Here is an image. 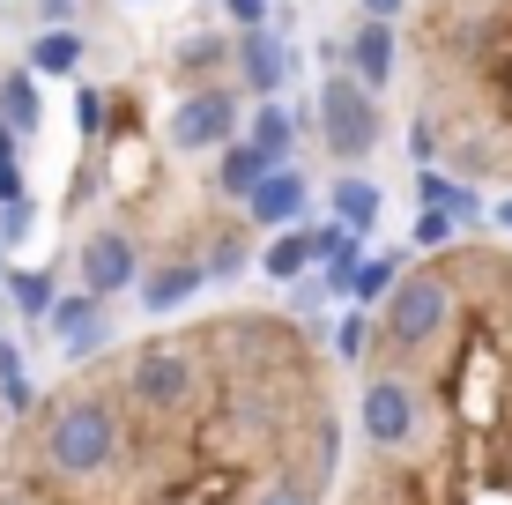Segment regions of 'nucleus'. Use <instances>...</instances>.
Returning a JSON list of instances; mask_svg holds the SVG:
<instances>
[{"mask_svg": "<svg viewBox=\"0 0 512 505\" xmlns=\"http://www.w3.org/2000/svg\"><path fill=\"white\" fill-rule=\"evenodd\" d=\"M0 290H8V305L23 312L30 327H45L52 305H60V275H52V268H8V275H0Z\"/></svg>", "mask_w": 512, "mask_h": 505, "instance_id": "nucleus-16", "label": "nucleus"}, {"mask_svg": "<svg viewBox=\"0 0 512 505\" xmlns=\"http://www.w3.org/2000/svg\"><path fill=\"white\" fill-rule=\"evenodd\" d=\"M223 15H231V38L238 30H268V0H223Z\"/></svg>", "mask_w": 512, "mask_h": 505, "instance_id": "nucleus-29", "label": "nucleus"}, {"mask_svg": "<svg viewBox=\"0 0 512 505\" xmlns=\"http://www.w3.org/2000/svg\"><path fill=\"white\" fill-rule=\"evenodd\" d=\"M320 268V246H312V223H297V231H275L268 246H260V275L282 290H297L305 275Z\"/></svg>", "mask_w": 512, "mask_h": 505, "instance_id": "nucleus-13", "label": "nucleus"}, {"mask_svg": "<svg viewBox=\"0 0 512 505\" xmlns=\"http://www.w3.org/2000/svg\"><path fill=\"white\" fill-rule=\"evenodd\" d=\"M297 134H305V104H290V97H260L245 112V142L268 164H297Z\"/></svg>", "mask_w": 512, "mask_h": 505, "instance_id": "nucleus-12", "label": "nucleus"}, {"mask_svg": "<svg viewBox=\"0 0 512 505\" xmlns=\"http://www.w3.org/2000/svg\"><path fill=\"white\" fill-rule=\"evenodd\" d=\"M8 201H30V186H23V142L0 127V208Z\"/></svg>", "mask_w": 512, "mask_h": 505, "instance_id": "nucleus-24", "label": "nucleus"}, {"mask_svg": "<svg viewBox=\"0 0 512 505\" xmlns=\"http://www.w3.org/2000/svg\"><path fill=\"white\" fill-rule=\"evenodd\" d=\"M171 149L179 156H223L245 134V104L231 82H201V90H179L171 97V119H164Z\"/></svg>", "mask_w": 512, "mask_h": 505, "instance_id": "nucleus-5", "label": "nucleus"}, {"mask_svg": "<svg viewBox=\"0 0 512 505\" xmlns=\"http://www.w3.org/2000/svg\"><path fill=\"white\" fill-rule=\"evenodd\" d=\"M75 275H82V290L90 298H127V290L141 283V238L127 231V223H104V231L82 238V253H75Z\"/></svg>", "mask_w": 512, "mask_h": 505, "instance_id": "nucleus-7", "label": "nucleus"}, {"mask_svg": "<svg viewBox=\"0 0 512 505\" xmlns=\"http://www.w3.org/2000/svg\"><path fill=\"white\" fill-rule=\"evenodd\" d=\"M461 268H446V260H423V268H401V283L386 290V305L372 312L379 327V350L386 357H423L438 350V342L453 335V320H461Z\"/></svg>", "mask_w": 512, "mask_h": 505, "instance_id": "nucleus-2", "label": "nucleus"}, {"mask_svg": "<svg viewBox=\"0 0 512 505\" xmlns=\"http://www.w3.org/2000/svg\"><path fill=\"white\" fill-rule=\"evenodd\" d=\"M119 454H127V416L112 409V394H60L45 409L38 431V461L67 483H97L112 476Z\"/></svg>", "mask_w": 512, "mask_h": 505, "instance_id": "nucleus-1", "label": "nucleus"}, {"mask_svg": "<svg viewBox=\"0 0 512 505\" xmlns=\"http://www.w3.org/2000/svg\"><path fill=\"white\" fill-rule=\"evenodd\" d=\"M245 268H253V246H245V238H223V246L208 253V283H238Z\"/></svg>", "mask_w": 512, "mask_h": 505, "instance_id": "nucleus-26", "label": "nucleus"}, {"mask_svg": "<svg viewBox=\"0 0 512 505\" xmlns=\"http://www.w3.org/2000/svg\"><path fill=\"white\" fill-rule=\"evenodd\" d=\"M231 75H238V90L245 97H282V90H290V75H297V38H290V30H238V38H231Z\"/></svg>", "mask_w": 512, "mask_h": 505, "instance_id": "nucleus-8", "label": "nucleus"}, {"mask_svg": "<svg viewBox=\"0 0 512 505\" xmlns=\"http://www.w3.org/2000/svg\"><path fill=\"white\" fill-rule=\"evenodd\" d=\"M327 208H334V223H349L357 238H372V223H379V186H372V179H334Z\"/></svg>", "mask_w": 512, "mask_h": 505, "instance_id": "nucleus-18", "label": "nucleus"}, {"mask_svg": "<svg viewBox=\"0 0 512 505\" xmlns=\"http://www.w3.org/2000/svg\"><path fill=\"white\" fill-rule=\"evenodd\" d=\"M97 112H104V97L90 90V82H82V90H75V127H82V134H97V127H104Z\"/></svg>", "mask_w": 512, "mask_h": 505, "instance_id": "nucleus-30", "label": "nucleus"}, {"mask_svg": "<svg viewBox=\"0 0 512 505\" xmlns=\"http://www.w3.org/2000/svg\"><path fill=\"white\" fill-rule=\"evenodd\" d=\"M401 283V260L394 253H364V268L349 275V305H364V312H379L386 305V290Z\"/></svg>", "mask_w": 512, "mask_h": 505, "instance_id": "nucleus-19", "label": "nucleus"}, {"mask_svg": "<svg viewBox=\"0 0 512 505\" xmlns=\"http://www.w3.org/2000/svg\"><path fill=\"white\" fill-rule=\"evenodd\" d=\"M453 231H461V223H453L446 208H423V216H416V246H446Z\"/></svg>", "mask_w": 512, "mask_h": 505, "instance_id": "nucleus-28", "label": "nucleus"}, {"mask_svg": "<svg viewBox=\"0 0 512 505\" xmlns=\"http://www.w3.org/2000/svg\"><path fill=\"white\" fill-rule=\"evenodd\" d=\"M171 67H179V75L193 82V90H201V82L216 75V67H231V38H179Z\"/></svg>", "mask_w": 512, "mask_h": 505, "instance_id": "nucleus-21", "label": "nucleus"}, {"mask_svg": "<svg viewBox=\"0 0 512 505\" xmlns=\"http://www.w3.org/2000/svg\"><path fill=\"white\" fill-rule=\"evenodd\" d=\"M268 171H275V164H268V156H260V149H253V142H245V134H238V142H231V149L216 156V194L245 208V201H253V186L268 179Z\"/></svg>", "mask_w": 512, "mask_h": 505, "instance_id": "nucleus-17", "label": "nucleus"}, {"mask_svg": "<svg viewBox=\"0 0 512 505\" xmlns=\"http://www.w3.org/2000/svg\"><path fill=\"white\" fill-rule=\"evenodd\" d=\"M38 15H45V30H75V0H38Z\"/></svg>", "mask_w": 512, "mask_h": 505, "instance_id": "nucleus-31", "label": "nucleus"}, {"mask_svg": "<svg viewBox=\"0 0 512 505\" xmlns=\"http://www.w3.org/2000/svg\"><path fill=\"white\" fill-rule=\"evenodd\" d=\"M372 335H379V327H372V312H364V305H349L342 320H334V357H342V364H364V342H372Z\"/></svg>", "mask_w": 512, "mask_h": 505, "instance_id": "nucleus-23", "label": "nucleus"}, {"mask_svg": "<svg viewBox=\"0 0 512 505\" xmlns=\"http://www.w3.org/2000/svg\"><path fill=\"white\" fill-rule=\"evenodd\" d=\"M0 127H8L15 142H30V134L45 127V97H38V75H30V67L0 75Z\"/></svg>", "mask_w": 512, "mask_h": 505, "instance_id": "nucleus-15", "label": "nucleus"}, {"mask_svg": "<svg viewBox=\"0 0 512 505\" xmlns=\"http://www.w3.org/2000/svg\"><path fill=\"white\" fill-rule=\"evenodd\" d=\"M498 231H512V194L498 201Z\"/></svg>", "mask_w": 512, "mask_h": 505, "instance_id": "nucleus-33", "label": "nucleus"}, {"mask_svg": "<svg viewBox=\"0 0 512 505\" xmlns=\"http://www.w3.org/2000/svg\"><path fill=\"white\" fill-rule=\"evenodd\" d=\"M141 312L149 320H171L179 305H193L208 290V260H193V253H179V260H156V268H141Z\"/></svg>", "mask_w": 512, "mask_h": 505, "instance_id": "nucleus-10", "label": "nucleus"}, {"mask_svg": "<svg viewBox=\"0 0 512 505\" xmlns=\"http://www.w3.org/2000/svg\"><path fill=\"white\" fill-rule=\"evenodd\" d=\"M342 67L379 97L386 82H394V67H401V38H394V23H372V15H364V23L349 30V45H342Z\"/></svg>", "mask_w": 512, "mask_h": 505, "instance_id": "nucleus-11", "label": "nucleus"}, {"mask_svg": "<svg viewBox=\"0 0 512 505\" xmlns=\"http://www.w3.org/2000/svg\"><path fill=\"white\" fill-rule=\"evenodd\" d=\"M23 67L38 82H75L82 75V30H38L30 52H23Z\"/></svg>", "mask_w": 512, "mask_h": 505, "instance_id": "nucleus-14", "label": "nucleus"}, {"mask_svg": "<svg viewBox=\"0 0 512 505\" xmlns=\"http://www.w3.org/2000/svg\"><path fill=\"white\" fill-rule=\"evenodd\" d=\"M0 409H15V416L30 409V372H23V342L15 335H0Z\"/></svg>", "mask_w": 512, "mask_h": 505, "instance_id": "nucleus-22", "label": "nucleus"}, {"mask_svg": "<svg viewBox=\"0 0 512 505\" xmlns=\"http://www.w3.org/2000/svg\"><path fill=\"white\" fill-rule=\"evenodd\" d=\"M357 431H364V446L386 461H409L431 446V431H438V402H431V387L409 372V364H386V372L364 379V394H357Z\"/></svg>", "mask_w": 512, "mask_h": 505, "instance_id": "nucleus-3", "label": "nucleus"}, {"mask_svg": "<svg viewBox=\"0 0 512 505\" xmlns=\"http://www.w3.org/2000/svg\"><path fill=\"white\" fill-rule=\"evenodd\" d=\"M193 387H201V357L186 342H141L127 357V402L141 416H179L193 402Z\"/></svg>", "mask_w": 512, "mask_h": 505, "instance_id": "nucleus-6", "label": "nucleus"}, {"mask_svg": "<svg viewBox=\"0 0 512 505\" xmlns=\"http://www.w3.org/2000/svg\"><path fill=\"white\" fill-rule=\"evenodd\" d=\"M312 127H320V142L334 164H364V156L379 149L386 119H379V97L364 90L349 67H334V75L320 82V97H312Z\"/></svg>", "mask_w": 512, "mask_h": 505, "instance_id": "nucleus-4", "label": "nucleus"}, {"mask_svg": "<svg viewBox=\"0 0 512 505\" xmlns=\"http://www.w3.org/2000/svg\"><path fill=\"white\" fill-rule=\"evenodd\" d=\"M30 231H38V201H8V208H0V246H8V253L23 246Z\"/></svg>", "mask_w": 512, "mask_h": 505, "instance_id": "nucleus-27", "label": "nucleus"}, {"mask_svg": "<svg viewBox=\"0 0 512 505\" xmlns=\"http://www.w3.org/2000/svg\"><path fill=\"white\" fill-rule=\"evenodd\" d=\"M0 275H8V246H0Z\"/></svg>", "mask_w": 512, "mask_h": 505, "instance_id": "nucleus-34", "label": "nucleus"}, {"mask_svg": "<svg viewBox=\"0 0 512 505\" xmlns=\"http://www.w3.org/2000/svg\"><path fill=\"white\" fill-rule=\"evenodd\" d=\"M97 320H104V298H90V290H82V283H75V290H67V298H60V305H52V320H45V335H52V342H60V350H67V342H75V335H82V327H97Z\"/></svg>", "mask_w": 512, "mask_h": 505, "instance_id": "nucleus-20", "label": "nucleus"}, {"mask_svg": "<svg viewBox=\"0 0 512 505\" xmlns=\"http://www.w3.org/2000/svg\"><path fill=\"white\" fill-rule=\"evenodd\" d=\"M357 8H364V15H372V23H394V15H401V8H409V0H357Z\"/></svg>", "mask_w": 512, "mask_h": 505, "instance_id": "nucleus-32", "label": "nucleus"}, {"mask_svg": "<svg viewBox=\"0 0 512 505\" xmlns=\"http://www.w3.org/2000/svg\"><path fill=\"white\" fill-rule=\"evenodd\" d=\"M253 505H320V483L290 468V476H275V483H268V491H260Z\"/></svg>", "mask_w": 512, "mask_h": 505, "instance_id": "nucleus-25", "label": "nucleus"}, {"mask_svg": "<svg viewBox=\"0 0 512 505\" xmlns=\"http://www.w3.org/2000/svg\"><path fill=\"white\" fill-rule=\"evenodd\" d=\"M305 208H312V186H305V171L297 164H275L268 179L253 186V201H245V223H253V231H297V223H305Z\"/></svg>", "mask_w": 512, "mask_h": 505, "instance_id": "nucleus-9", "label": "nucleus"}]
</instances>
